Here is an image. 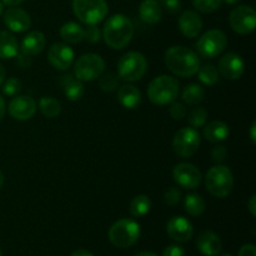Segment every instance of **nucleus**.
<instances>
[{"instance_id": "obj_48", "label": "nucleus", "mask_w": 256, "mask_h": 256, "mask_svg": "<svg viewBox=\"0 0 256 256\" xmlns=\"http://www.w3.org/2000/svg\"><path fill=\"white\" fill-rule=\"evenodd\" d=\"M255 130H256V122H254L252 124V128H250V139H252V142H256V135H255Z\"/></svg>"}, {"instance_id": "obj_30", "label": "nucleus", "mask_w": 256, "mask_h": 256, "mask_svg": "<svg viewBox=\"0 0 256 256\" xmlns=\"http://www.w3.org/2000/svg\"><path fill=\"white\" fill-rule=\"evenodd\" d=\"M152 209V200L146 195H138L130 202V214L134 218H142Z\"/></svg>"}, {"instance_id": "obj_29", "label": "nucleus", "mask_w": 256, "mask_h": 256, "mask_svg": "<svg viewBox=\"0 0 256 256\" xmlns=\"http://www.w3.org/2000/svg\"><path fill=\"white\" fill-rule=\"evenodd\" d=\"M38 106H39L42 114L48 119H54V118L59 116V114L62 112V104L59 102V100L52 96H42L39 100Z\"/></svg>"}, {"instance_id": "obj_37", "label": "nucleus", "mask_w": 256, "mask_h": 256, "mask_svg": "<svg viewBox=\"0 0 256 256\" xmlns=\"http://www.w3.org/2000/svg\"><path fill=\"white\" fill-rule=\"evenodd\" d=\"M170 115L174 120H182L188 114L186 106H185L182 102H172L170 104Z\"/></svg>"}, {"instance_id": "obj_5", "label": "nucleus", "mask_w": 256, "mask_h": 256, "mask_svg": "<svg viewBox=\"0 0 256 256\" xmlns=\"http://www.w3.org/2000/svg\"><path fill=\"white\" fill-rule=\"evenodd\" d=\"M140 225L132 219H120L109 229V240L114 246L126 249L132 246L140 238Z\"/></svg>"}, {"instance_id": "obj_19", "label": "nucleus", "mask_w": 256, "mask_h": 256, "mask_svg": "<svg viewBox=\"0 0 256 256\" xmlns=\"http://www.w3.org/2000/svg\"><path fill=\"white\" fill-rule=\"evenodd\" d=\"M45 45H46L45 35L42 32L34 30V32H28L24 36L22 42V46H20V52L24 56H35V55H39L45 49Z\"/></svg>"}, {"instance_id": "obj_32", "label": "nucleus", "mask_w": 256, "mask_h": 256, "mask_svg": "<svg viewBox=\"0 0 256 256\" xmlns=\"http://www.w3.org/2000/svg\"><path fill=\"white\" fill-rule=\"evenodd\" d=\"M120 78L115 72H106L99 78V86L102 92H112L119 88Z\"/></svg>"}, {"instance_id": "obj_44", "label": "nucleus", "mask_w": 256, "mask_h": 256, "mask_svg": "<svg viewBox=\"0 0 256 256\" xmlns=\"http://www.w3.org/2000/svg\"><path fill=\"white\" fill-rule=\"evenodd\" d=\"M4 5H8V6H18L22 2H24L25 0H0Z\"/></svg>"}, {"instance_id": "obj_49", "label": "nucleus", "mask_w": 256, "mask_h": 256, "mask_svg": "<svg viewBox=\"0 0 256 256\" xmlns=\"http://www.w3.org/2000/svg\"><path fill=\"white\" fill-rule=\"evenodd\" d=\"M134 256H158L154 252H139V254L134 255Z\"/></svg>"}, {"instance_id": "obj_6", "label": "nucleus", "mask_w": 256, "mask_h": 256, "mask_svg": "<svg viewBox=\"0 0 256 256\" xmlns=\"http://www.w3.org/2000/svg\"><path fill=\"white\" fill-rule=\"evenodd\" d=\"M146 58L139 52H129L118 62V75L126 82H138L146 74Z\"/></svg>"}, {"instance_id": "obj_40", "label": "nucleus", "mask_w": 256, "mask_h": 256, "mask_svg": "<svg viewBox=\"0 0 256 256\" xmlns=\"http://www.w3.org/2000/svg\"><path fill=\"white\" fill-rule=\"evenodd\" d=\"M162 2L170 14H176L182 10V2L180 0H164Z\"/></svg>"}, {"instance_id": "obj_39", "label": "nucleus", "mask_w": 256, "mask_h": 256, "mask_svg": "<svg viewBox=\"0 0 256 256\" xmlns=\"http://www.w3.org/2000/svg\"><path fill=\"white\" fill-rule=\"evenodd\" d=\"M228 156V150L226 148L222 146V145H219V146L214 148L212 150V159L214 160L216 164H220L225 160V158Z\"/></svg>"}, {"instance_id": "obj_16", "label": "nucleus", "mask_w": 256, "mask_h": 256, "mask_svg": "<svg viewBox=\"0 0 256 256\" xmlns=\"http://www.w3.org/2000/svg\"><path fill=\"white\" fill-rule=\"evenodd\" d=\"M4 24L10 32H25L32 25V18L24 9L12 6L4 12Z\"/></svg>"}, {"instance_id": "obj_13", "label": "nucleus", "mask_w": 256, "mask_h": 256, "mask_svg": "<svg viewBox=\"0 0 256 256\" xmlns=\"http://www.w3.org/2000/svg\"><path fill=\"white\" fill-rule=\"evenodd\" d=\"M36 102L32 98L26 95H16L12 96V102L8 105V112L10 116L19 122H26L34 118L36 112Z\"/></svg>"}, {"instance_id": "obj_23", "label": "nucleus", "mask_w": 256, "mask_h": 256, "mask_svg": "<svg viewBox=\"0 0 256 256\" xmlns=\"http://www.w3.org/2000/svg\"><path fill=\"white\" fill-rule=\"evenodd\" d=\"M139 16L145 24H158L162 18V9L159 2H156V0H142L139 6Z\"/></svg>"}, {"instance_id": "obj_35", "label": "nucleus", "mask_w": 256, "mask_h": 256, "mask_svg": "<svg viewBox=\"0 0 256 256\" xmlns=\"http://www.w3.org/2000/svg\"><path fill=\"white\" fill-rule=\"evenodd\" d=\"M2 94L6 95V96H16L19 95V92H22V84L18 78H9L8 80H5L2 82Z\"/></svg>"}, {"instance_id": "obj_27", "label": "nucleus", "mask_w": 256, "mask_h": 256, "mask_svg": "<svg viewBox=\"0 0 256 256\" xmlns=\"http://www.w3.org/2000/svg\"><path fill=\"white\" fill-rule=\"evenodd\" d=\"M184 209L192 216H200V215L204 214L206 204H205V200L202 199V195L192 192L184 198Z\"/></svg>"}, {"instance_id": "obj_1", "label": "nucleus", "mask_w": 256, "mask_h": 256, "mask_svg": "<svg viewBox=\"0 0 256 256\" xmlns=\"http://www.w3.org/2000/svg\"><path fill=\"white\" fill-rule=\"evenodd\" d=\"M102 36L105 44L114 50L126 48L134 36V24L124 14H115L106 20Z\"/></svg>"}, {"instance_id": "obj_14", "label": "nucleus", "mask_w": 256, "mask_h": 256, "mask_svg": "<svg viewBox=\"0 0 256 256\" xmlns=\"http://www.w3.org/2000/svg\"><path fill=\"white\" fill-rule=\"evenodd\" d=\"M219 74L228 80H238L245 72L244 60L236 52H226L222 55L218 65Z\"/></svg>"}, {"instance_id": "obj_43", "label": "nucleus", "mask_w": 256, "mask_h": 256, "mask_svg": "<svg viewBox=\"0 0 256 256\" xmlns=\"http://www.w3.org/2000/svg\"><path fill=\"white\" fill-rule=\"evenodd\" d=\"M248 209H249L252 216H256V195L252 194L248 202Z\"/></svg>"}, {"instance_id": "obj_25", "label": "nucleus", "mask_w": 256, "mask_h": 256, "mask_svg": "<svg viewBox=\"0 0 256 256\" xmlns=\"http://www.w3.org/2000/svg\"><path fill=\"white\" fill-rule=\"evenodd\" d=\"M19 45L14 35L6 30L0 32V59L9 60L18 56Z\"/></svg>"}, {"instance_id": "obj_54", "label": "nucleus", "mask_w": 256, "mask_h": 256, "mask_svg": "<svg viewBox=\"0 0 256 256\" xmlns=\"http://www.w3.org/2000/svg\"><path fill=\"white\" fill-rule=\"evenodd\" d=\"M156 2H164V0H156Z\"/></svg>"}, {"instance_id": "obj_11", "label": "nucleus", "mask_w": 256, "mask_h": 256, "mask_svg": "<svg viewBox=\"0 0 256 256\" xmlns=\"http://www.w3.org/2000/svg\"><path fill=\"white\" fill-rule=\"evenodd\" d=\"M229 22L232 29L238 34H250L254 32L256 26V12L254 8L249 5L236 6L230 12Z\"/></svg>"}, {"instance_id": "obj_8", "label": "nucleus", "mask_w": 256, "mask_h": 256, "mask_svg": "<svg viewBox=\"0 0 256 256\" xmlns=\"http://www.w3.org/2000/svg\"><path fill=\"white\" fill-rule=\"evenodd\" d=\"M104 59L94 52L82 55L74 65L75 78L82 82H94V80L99 79L104 74Z\"/></svg>"}, {"instance_id": "obj_46", "label": "nucleus", "mask_w": 256, "mask_h": 256, "mask_svg": "<svg viewBox=\"0 0 256 256\" xmlns=\"http://www.w3.org/2000/svg\"><path fill=\"white\" fill-rule=\"evenodd\" d=\"M5 110H6V108H5V102L2 98V95H0V122H2V118H4Z\"/></svg>"}, {"instance_id": "obj_50", "label": "nucleus", "mask_w": 256, "mask_h": 256, "mask_svg": "<svg viewBox=\"0 0 256 256\" xmlns=\"http://www.w3.org/2000/svg\"><path fill=\"white\" fill-rule=\"evenodd\" d=\"M2 184H4V174H2V172L0 170V189H2Z\"/></svg>"}, {"instance_id": "obj_24", "label": "nucleus", "mask_w": 256, "mask_h": 256, "mask_svg": "<svg viewBox=\"0 0 256 256\" xmlns=\"http://www.w3.org/2000/svg\"><path fill=\"white\" fill-rule=\"evenodd\" d=\"M202 135L205 139L210 142H220L228 139L230 134L229 126L226 122H220V120H215V122H209L206 126H202Z\"/></svg>"}, {"instance_id": "obj_33", "label": "nucleus", "mask_w": 256, "mask_h": 256, "mask_svg": "<svg viewBox=\"0 0 256 256\" xmlns=\"http://www.w3.org/2000/svg\"><path fill=\"white\" fill-rule=\"evenodd\" d=\"M208 120V112L204 108H195L188 115V122H189L190 126L198 129V128L205 126Z\"/></svg>"}, {"instance_id": "obj_18", "label": "nucleus", "mask_w": 256, "mask_h": 256, "mask_svg": "<svg viewBox=\"0 0 256 256\" xmlns=\"http://www.w3.org/2000/svg\"><path fill=\"white\" fill-rule=\"evenodd\" d=\"M179 29L184 36L189 39L199 36L202 30V20L196 12L192 10H185L182 12L179 18Z\"/></svg>"}, {"instance_id": "obj_36", "label": "nucleus", "mask_w": 256, "mask_h": 256, "mask_svg": "<svg viewBox=\"0 0 256 256\" xmlns=\"http://www.w3.org/2000/svg\"><path fill=\"white\" fill-rule=\"evenodd\" d=\"M182 194L180 192L179 188L172 186L165 192L164 194V202L169 206H175L176 204H179L180 200H182Z\"/></svg>"}, {"instance_id": "obj_53", "label": "nucleus", "mask_w": 256, "mask_h": 256, "mask_svg": "<svg viewBox=\"0 0 256 256\" xmlns=\"http://www.w3.org/2000/svg\"><path fill=\"white\" fill-rule=\"evenodd\" d=\"M222 256H232V255H230V254H222Z\"/></svg>"}, {"instance_id": "obj_22", "label": "nucleus", "mask_w": 256, "mask_h": 256, "mask_svg": "<svg viewBox=\"0 0 256 256\" xmlns=\"http://www.w3.org/2000/svg\"><path fill=\"white\" fill-rule=\"evenodd\" d=\"M118 100L125 109L134 110L142 102V92L134 85L125 84L118 90Z\"/></svg>"}, {"instance_id": "obj_9", "label": "nucleus", "mask_w": 256, "mask_h": 256, "mask_svg": "<svg viewBox=\"0 0 256 256\" xmlns=\"http://www.w3.org/2000/svg\"><path fill=\"white\" fill-rule=\"evenodd\" d=\"M228 45V38L224 32L219 29L208 30L199 38L196 50L205 59H214L219 56Z\"/></svg>"}, {"instance_id": "obj_47", "label": "nucleus", "mask_w": 256, "mask_h": 256, "mask_svg": "<svg viewBox=\"0 0 256 256\" xmlns=\"http://www.w3.org/2000/svg\"><path fill=\"white\" fill-rule=\"evenodd\" d=\"M5 78H6V72H5V68L2 66V64L0 62V86H2V82H5Z\"/></svg>"}, {"instance_id": "obj_17", "label": "nucleus", "mask_w": 256, "mask_h": 256, "mask_svg": "<svg viewBox=\"0 0 256 256\" xmlns=\"http://www.w3.org/2000/svg\"><path fill=\"white\" fill-rule=\"evenodd\" d=\"M166 232L175 242H184L192 239L194 234V228L186 218L172 216L166 224Z\"/></svg>"}, {"instance_id": "obj_15", "label": "nucleus", "mask_w": 256, "mask_h": 256, "mask_svg": "<svg viewBox=\"0 0 256 256\" xmlns=\"http://www.w3.org/2000/svg\"><path fill=\"white\" fill-rule=\"evenodd\" d=\"M74 50L66 44L55 42L48 50V60L56 70H68L74 62Z\"/></svg>"}, {"instance_id": "obj_7", "label": "nucleus", "mask_w": 256, "mask_h": 256, "mask_svg": "<svg viewBox=\"0 0 256 256\" xmlns=\"http://www.w3.org/2000/svg\"><path fill=\"white\" fill-rule=\"evenodd\" d=\"M75 16L86 25H98L108 15L105 0H72Z\"/></svg>"}, {"instance_id": "obj_3", "label": "nucleus", "mask_w": 256, "mask_h": 256, "mask_svg": "<svg viewBox=\"0 0 256 256\" xmlns=\"http://www.w3.org/2000/svg\"><path fill=\"white\" fill-rule=\"evenodd\" d=\"M179 95V82L170 75H160L150 82L148 98L155 105H170Z\"/></svg>"}, {"instance_id": "obj_26", "label": "nucleus", "mask_w": 256, "mask_h": 256, "mask_svg": "<svg viewBox=\"0 0 256 256\" xmlns=\"http://www.w3.org/2000/svg\"><path fill=\"white\" fill-rule=\"evenodd\" d=\"M60 36L69 44H78L84 40V28L74 22H68L60 28Z\"/></svg>"}, {"instance_id": "obj_12", "label": "nucleus", "mask_w": 256, "mask_h": 256, "mask_svg": "<svg viewBox=\"0 0 256 256\" xmlns=\"http://www.w3.org/2000/svg\"><path fill=\"white\" fill-rule=\"evenodd\" d=\"M172 179L180 188L192 190L199 186L202 175L199 168L195 165L189 162H180L172 169Z\"/></svg>"}, {"instance_id": "obj_4", "label": "nucleus", "mask_w": 256, "mask_h": 256, "mask_svg": "<svg viewBox=\"0 0 256 256\" xmlns=\"http://www.w3.org/2000/svg\"><path fill=\"white\" fill-rule=\"evenodd\" d=\"M206 190L218 199L229 196L234 188V178L229 168L224 165H215L210 168L205 176Z\"/></svg>"}, {"instance_id": "obj_38", "label": "nucleus", "mask_w": 256, "mask_h": 256, "mask_svg": "<svg viewBox=\"0 0 256 256\" xmlns=\"http://www.w3.org/2000/svg\"><path fill=\"white\" fill-rule=\"evenodd\" d=\"M102 38V32L96 25H88L86 29H84V39H86L92 44L99 42Z\"/></svg>"}, {"instance_id": "obj_20", "label": "nucleus", "mask_w": 256, "mask_h": 256, "mask_svg": "<svg viewBox=\"0 0 256 256\" xmlns=\"http://www.w3.org/2000/svg\"><path fill=\"white\" fill-rule=\"evenodd\" d=\"M196 246L199 252L205 256H218L222 252V240L214 232H200L196 239Z\"/></svg>"}, {"instance_id": "obj_45", "label": "nucleus", "mask_w": 256, "mask_h": 256, "mask_svg": "<svg viewBox=\"0 0 256 256\" xmlns=\"http://www.w3.org/2000/svg\"><path fill=\"white\" fill-rule=\"evenodd\" d=\"M70 256H94V255L85 249H78V250H75V252H72Z\"/></svg>"}, {"instance_id": "obj_2", "label": "nucleus", "mask_w": 256, "mask_h": 256, "mask_svg": "<svg viewBox=\"0 0 256 256\" xmlns=\"http://www.w3.org/2000/svg\"><path fill=\"white\" fill-rule=\"evenodd\" d=\"M165 65L174 75L179 78H192L200 68V58L189 48L172 46L165 52Z\"/></svg>"}, {"instance_id": "obj_31", "label": "nucleus", "mask_w": 256, "mask_h": 256, "mask_svg": "<svg viewBox=\"0 0 256 256\" xmlns=\"http://www.w3.org/2000/svg\"><path fill=\"white\" fill-rule=\"evenodd\" d=\"M198 76H199V80L204 85H208V86H212V85H215L218 82H219V70L215 65L210 64V62H206L204 65H200L199 70H198Z\"/></svg>"}, {"instance_id": "obj_42", "label": "nucleus", "mask_w": 256, "mask_h": 256, "mask_svg": "<svg viewBox=\"0 0 256 256\" xmlns=\"http://www.w3.org/2000/svg\"><path fill=\"white\" fill-rule=\"evenodd\" d=\"M239 256H256V248L252 244H246L242 246L239 252Z\"/></svg>"}, {"instance_id": "obj_10", "label": "nucleus", "mask_w": 256, "mask_h": 256, "mask_svg": "<svg viewBox=\"0 0 256 256\" xmlns=\"http://www.w3.org/2000/svg\"><path fill=\"white\" fill-rule=\"evenodd\" d=\"M200 146V134L192 126L178 130L172 139V149L180 158H192Z\"/></svg>"}, {"instance_id": "obj_34", "label": "nucleus", "mask_w": 256, "mask_h": 256, "mask_svg": "<svg viewBox=\"0 0 256 256\" xmlns=\"http://www.w3.org/2000/svg\"><path fill=\"white\" fill-rule=\"evenodd\" d=\"M222 0H192V6L200 12L209 14L220 8Z\"/></svg>"}, {"instance_id": "obj_55", "label": "nucleus", "mask_w": 256, "mask_h": 256, "mask_svg": "<svg viewBox=\"0 0 256 256\" xmlns=\"http://www.w3.org/2000/svg\"><path fill=\"white\" fill-rule=\"evenodd\" d=\"M0 256H2V250H0Z\"/></svg>"}, {"instance_id": "obj_51", "label": "nucleus", "mask_w": 256, "mask_h": 256, "mask_svg": "<svg viewBox=\"0 0 256 256\" xmlns=\"http://www.w3.org/2000/svg\"><path fill=\"white\" fill-rule=\"evenodd\" d=\"M222 2H226V4L232 5V4H236V2H239L240 0H222Z\"/></svg>"}, {"instance_id": "obj_41", "label": "nucleus", "mask_w": 256, "mask_h": 256, "mask_svg": "<svg viewBox=\"0 0 256 256\" xmlns=\"http://www.w3.org/2000/svg\"><path fill=\"white\" fill-rule=\"evenodd\" d=\"M162 256H185V250L180 245H170L162 252Z\"/></svg>"}, {"instance_id": "obj_52", "label": "nucleus", "mask_w": 256, "mask_h": 256, "mask_svg": "<svg viewBox=\"0 0 256 256\" xmlns=\"http://www.w3.org/2000/svg\"><path fill=\"white\" fill-rule=\"evenodd\" d=\"M2 12H4V4H2V2H0V16H2Z\"/></svg>"}, {"instance_id": "obj_21", "label": "nucleus", "mask_w": 256, "mask_h": 256, "mask_svg": "<svg viewBox=\"0 0 256 256\" xmlns=\"http://www.w3.org/2000/svg\"><path fill=\"white\" fill-rule=\"evenodd\" d=\"M60 85H62L64 95L70 102H78L84 96V84L79 79H76L74 75L66 74L64 76H60Z\"/></svg>"}, {"instance_id": "obj_28", "label": "nucleus", "mask_w": 256, "mask_h": 256, "mask_svg": "<svg viewBox=\"0 0 256 256\" xmlns=\"http://www.w3.org/2000/svg\"><path fill=\"white\" fill-rule=\"evenodd\" d=\"M205 90L199 84H189L184 88L182 92V102L188 105H198L204 100Z\"/></svg>"}]
</instances>
